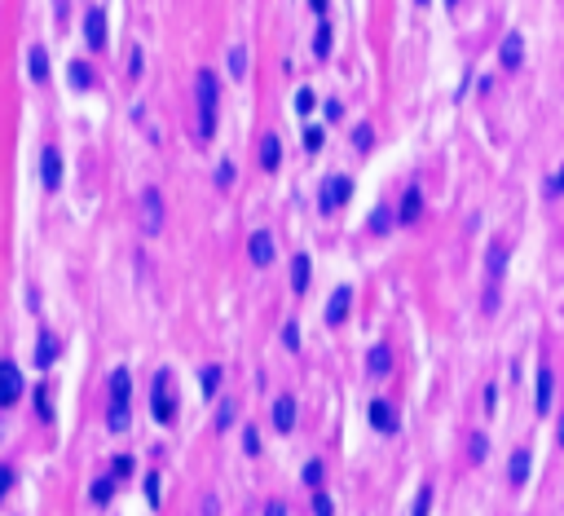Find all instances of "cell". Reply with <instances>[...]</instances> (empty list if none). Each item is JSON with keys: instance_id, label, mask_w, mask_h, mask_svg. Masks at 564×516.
I'll use <instances>...</instances> for the list:
<instances>
[{"instance_id": "1", "label": "cell", "mask_w": 564, "mask_h": 516, "mask_svg": "<svg viewBox=\"0 0 564 516\" xmlns=\"http://www.w3.org/2000/svg\"><path fill=\"white\" fill-rule=\"evenodd\" d=\"M194 106H198V142H212L216 137V106H221L216 71H198L194 75Z\"/></svg>"}, {"instance_id": "2", "label": "cell", "mask_w": 564, "mask_h": 516, "mask_svg": "<svg viewBox=\"0 0 564 516\" xmlns=\"http://www.w3.org/2000/svg\"><path fill=\"white\" fill-rule=\"evenodd\" d=\"M503 274H507V243H503V239H494V243H490V252H485V296H480V314H494V309H498Z\"/></svg>"}, {"instance_id": "3", "label": "cell", "mask_w": 564, "mask_h": 516, "mask_svg": "<svg viewBox=\"0 0 564 516\" xmlns=\"http://www.w3.org/2000/svg\"><path fill=\"white\" fill-rule=\"evenodd\" d=\"M176 410H181V402H176V389H172V371H155V393H150V415H155V424H176Z\"/></svg>"}, {"instance_id": "4", "label": "cell", "mask_w": 564, "mask_h": 516, "mask_svg": "<svg viewBox=\"0 0 564 516\" xmlns=\"http://www.w3.org/2000/svg\"><path fill=\"white\" fill-rule=\"evenodd\" d=\"M348 199H353V177L336 172V177H326V182H322V190H318V208H322V217H331V212H340Z\"/></svg>"}, {"instance_id": "5", "label": "cell", "mask_w": 564, "mask_h": 516, "mask_svg": "<svg viewBox=\"0 0 564 516\" xmlns=\"http://www.w3.org/2000/svg\"><path fill=\"white\" fill-rule=\"evenodd\" d=\"M159 229H163V194L155 186H146L141 190V234L155 239Z\"/></svg>"}, {"instance_id": "6", "label": "cell", "mask_w": 564, "mask_h": 516, "mask_svg": "<svg viewBox=\"0 0 564 516\" xmlns=\"http://www.w3.org/2000/svg\"><path fill=\"white\" fill-rule=\"evenodd\" d=\"M22 371H18V362L14 357H0V406H14L18 397H22Z\"/></svg>"}, {"instance_id": "7", "label": "cell", "mask_w": 564, "mask_h": 516, "mask_svg": "<svg viewBox=\"0 0 564 516\" xmlns=\"http://www.w3.org/2000/svg\"><path fill=\"white\" fill-rule=\"evenodd\" d=\"M273 256H278L273 234H269V229H256V234L247 239V261H251L256 269H269V265H273Z\"/></svg>"}, {"instance_id": "8", "label": "cell", "mask_w": 564, "mask_h": 516, "mask_svg": "<svg viewBox=\"0 0 564 516\" xmlns=\"http://www.w3.org/2000/svg\"><path fill=\"white\" fill-rule=\"evenodd\" d=\"M366 420H371V428L383 432V437L397 432V410H393L388 397H371V402H366Z\"/></svg>"}, {"instance_id": "9", "label": "cell", "mask_w": 564, "mask_h": 516, "mask_svg": "<svg viewBox=\"0 0 564 516\" xmlns=\"http://www.w3.org/2000/svg\"><path fill=\"white\" fill-rule=\"evenodd\" d=\"M40 182H44L49 194L62 190V154H58V146H44L40 150Z\"/></svg>"}, {"instance_id": "10", "label": "cell", "mask_w": 564, "mask_h": 516, "mask_svg": "<svg viewBox=\"0 0 564 516\" xmlns=\"http://www.w3.org/2000/svg\"><path fill=\"white\" fill-rule=\"evenodd\" d=\"M84 44L93 49V54H97V49H106V9H101V5L84 9Z\"/></svg>"}, {"instance_id": "11", "label": "cell", "mask_w": 564, "mask_h": 516, "mask_svg": "<svg viewBox=\"0 0 564 516\" xmlns=\"http://www.w3.org/2000/svg\"><path fill=\"white\" fill-rule=\"evenodd\" d=\"M348 314H353V287L340 282V287L331 292V300H326V322L340 327V322H348Z\"/></svg>"}, {"instance_id": "12", "label": "cell", "mask_w": 564, "mask_h": 516, "mask_svg": "<svg viewBox=\"0 0 564 516\" xmlns=\"http://www.w3.org/2000/svg\"><path fill=\"white\" fill-rule=\"evenodd\" d=\"M551 397H555V375L543 362V367H538V379H533V406H538V415H547V410H551Z\"/></svg>"}, {"instance_id": "13", "label": "cell", "mask_w": 564, "mask_h": 516, "mask_svg": "<svg viewBox=\"0 0 564 516\" xmlns=\"http://www.w3.org/2000/svg\"><path fill=\"white\" fill-rule=\"evenodd\" d=\"M498 62H503L507 71H520V66H525V36H520V31L503 36V44H498Z\"/></svg>"}, {"instance_id": "14", "label": "cell", "mask_w": 564, "mask_h": 516, "mask_svg": "<svg viewBox=\"0 0 564 516\" xmlns=\"http://www.w3.org/2000/svg\"><path fill=\"white\" fill-rule=\"evenodd\" d=\"M296 415H300L296 397H291V393H278V397H273V428H278V432H291V428H296Z\"/></svg>"}, {"instance_id": "15", "label": "cell", "mask_w": 564, "mask_h": 516, "mask_svg": "<svg viewBox=\"0 0 564 516\" xmlns=\"http://www.w3.org/2000/svg\"><path fill=\"white\" fill-rule=\"evenodd\" d=\"M419 217H423V190H419V186H406V194H401V203H397V221L415 225Z\"/></svg>"}, {"instance_id": "16", "label": "cell", "mask_w": 564, "mask_h": 516, "mask_svg": "<svg viewBox=\"0 0 564 516\" xmlns=\"http://www.w3.org/2000/svg\"><path fill=\"white\" fill-rule=\"evenodd\" d=\"M309 278H313V261H309L304 252H296V256H291V292L304 296V292H309Z\"/></svg>"}, {"instance_id": "17", "label": "cell", "mask_w": 564, "mask_h": 516, "mask_svg": "<svg viewBox=\"0 0 564 516\" xmlns=\"http://www.w3.org/2000/svg\"><path fill=\"white\" fill-rule=\"evenodd\" d=\"M388 371H393V349H388V344H375V349L366 353V375H371V379H383Z\"/></svg>"}, {"instance_id": "18", "label": "cell", "mask_w": 564, "mask_h": 516, "mask_svg": "<svg viewBox=\"0 0 564 516\" xmlns=\"http://www.w3.org/2000/svg\"><path fill=\"white\" fill-rule=\"evenodd\" d=\"M58 349H62V344H58V335L49 331V327H40V340H36V362H40V367H54V362H58Z\"/></svg>"}, {"instance_id": "19", "label": "cell", "mask_w": 564, "mask_h": 516, "mask_svg": "<svg viewBox=\"0 0 564 516\" xmlns=\"http://www.w3.org/2000/svg\"><path fill=\"white\" fill-rule=\"evenodd\" d=\"M106 384H111V402H124L128 406V397H133V375H128V367H115Z\"/></svg>"}, {"instance_id": "20", "label": "cell", "mask_w": 564, "mask_h": 516, "mask_svg": "<svg viewBox=\"0 0 564 516\" xmlns=\"http://www.w3.org/2000/svg\"><path fill=\"white\" fill-rule=\"evenodd\" d=\"M27 71H31L36 84L49 80V49H44V44H31V49H27Z\"/></svg>"}, {"instance_id": "21", "label": "cell", "mask_w": 564, "mask_h": 516, "mask_svg": "<svg viewBox=\"0 0 564 516\" xmlns=\"http://www.w3.org/2000/svg\"><path fill=\"white\" fill-rule=\"evenodd\" d=\"M261 168L265 172H278L282 168V142L273 133H265V142H261Z\"/></svg>"}, {"instance_id": "22", "label": "cell", "mask_w": 564, "mask_h": 516, "mask_svg": "<svg viewBox=\"0 0 564 516\" xmlns=\"http://www.w3.org/2000/svg\"><path fill=\"white\" fill-rule=\"evenodd\" d=\"M529 463H533V459H529V450H516V455H511V463H507V481L516 485V490L529 481Z\"/></svg>"}, {"instance_id": "23", "label": "cell", "mask_w": 564, "mask_h": 516, "mask_svg": "<svg viewBox=\"0 0 564 516\" xmlns=\"http://www.w3.org/2000/svg\"><path fill=\"white\" fill-rule=\"evenodd\" d=\"M225 66H229V80H243L247 75V44H229V54H225Z\"/></svg>"}, {"instance_id": "24", "label": "cell", "mask_w": 564, "mask_h": 516, "mask_svg": "<svg viewBox=\"0 0 564 516\" xmlns=\"http://www.w3.org/2000/svg\"><path fill=\"white\" fill-rule=\"evenodd\" d=\"M115 499V477H97L93 485H89V503L93 507H106Z\"/></svg>"}, {"instance_id": "25", "label": "cell", "mask_w": 564, "mask_h": 516, "mask_svg": "<svg viewBox=\"0 0 564 516\" xmlns=\"http://www.w3.org/2000/svg\"><path fill=\"white\" fill-rule=\"evenodd\" d=\"M331 36H336V31H331V22L322 18V22H318V31H313V58H318V62L331 58Z\"/></svg>"}, {"instance_id": "26", "label": "cell", "mask_w": 564, "mask_h": 516, "mask_svg": "<svg viewBox=\"0 0 564 516\" xmlns=\"http://www.w3.org/2000/svg\"><path fill=\"white\" fill-rule=\"evenodd\" d=\"M106 428H111V432H128V428H133V415H128V406H124V402H111V410H106Z\"/></svg>"}, {"instance_id": "27", "label": "cell", "mask_w": 564, "mask_h": 516, "mask_svg": "<svg viewBox=\"0 0 564 516\" xmlns=\"http://www.w3.org/2000/svg\"><path fill=\"white\" fill-rule=\"evenodd\" d=\"M313 106H318V97H313V89H309V84H300V93H296V101H291V111H296V119H304V115H313Z\"/></svg>"}, {"instance_id": "28", "label": "cell", "mask_w": 564, "mask_h": 516, "mask_svg": "<svg viewBox=\"0 0 564 516\" xmlns=\"http://www.w3.org/2000/svg\"><path fill=\"white\" fill-rule=\"evenodd\" d=\"M66 71H71V89H80V93L93 89V66H89V62H71Z\"/></svg>"}, {"instance_id": "29", "label": "cell", "mask_w": 564, "mask_h": 516, "mask_svg": "<svg viewBox=\"0 0 564 516\" xmlns=\"http://www.w3.org/2000/svg\"><path fill=\"white\" fill-rule=\"evenodd\" d=\"M133 472H137V459L133 455H111V477L115 481H128Z\"/></svg>"}, {"instance_id": "30", "label": "cell", "mask_w": 564, "mask_h": 516, "mask_svg": "<svg viewBox=\"0 0 564 516\" xmlns=\"http://www.w3.org/2000/svg\"><path fill=\"white\" fill-rule=\"evenodd\" d=\"M371 146H375V128H371V124H357V128H353V150L366 154Z\"/></svg>"}, {"instance_id": "31", "label": "cell", "mask_w": 564, "mask_h": 516, "mask_svg": "<svg viewBox=\"0 0 564 516\" xmlns=\"http://www.w3.org/2000/svg\"><path fill=\"white\" fill-rule=\"evenodd\" d=\"M216 393H221V367L208 362L203 367V397H216Z\"/></svg>"}, {"instance_id": "32", "label": "cell", "mask_w": 564, "mask_h": 516, "mask_svg": "<svg viewBox=\"0 0 564 516\" xmlns=\"http://www.w3.org/2000/svg\"><path fill=\"white\" fill-rule=\"evenodd\" d=\"M159 499H163V477L159 472H146V503L159 507Z\"/></svg>"}, {"instance_id": "33", "label": "cell", "mask_w": 564, "mask_h": 516, "mask_svg": "<svg viewBox=\"0 0 564 516\" xmlns=\"http://www.w3.org/2000/svg\"><path fill=\"white\" fill-rule=\"evenodd\" d=\"M234 182H238V168L229 164V159H221V164H216V190H229Z\"/></svg>"}, {"instance_id": "34", "label": "cell", "mask_w": 564, "mask_h": 516, "mask_svg": "<svg viewBox=\"0 0 564 516\" xmlns=\"http://www.w3.org/2000/svg\"><path fill=\"white\" fill-rule=\"evenodd\" d=\"M36 410H40V420H44V424H54V397H49L44 384L36 389Z\"/></svg>"}, {"instance_id": "35", "label": "cell", "mask_w": 564, "mask_h": 516, "mask_svg": "<svg viewBox=\"0 0 564 516\" xmlns=\"http://www.w3.org/2000/svg\"><path fill=\"white\" fill-rule=\"evenodd\" d=\"M313 516H336V503H331V495H326L322 485L313 490Z\"/></svg>"}, {"instance_id": "36", "label": "cell", "mask_w": 564, "mask_h": 516, "mask_svg": "<svg viewBox=\"0 0 564 516\" xmlns=\"http://www.w3.org/2000/svg\"><path fill=\"white\" fill-rule=\"evenodd\" d=\"M141 75H146V54L133 44V54H128V80H141Z\"/></svg>"}, {"instance_id": "37", "label": "cell", "mask_w": 564, "mask_h": 516, "mask_svg": "<svg viewBox=\"0 0 564 516\" xmlns=\"http://www.w3.org/2000/svg\"><path fill=\"white\" fill-rule=\"evenodd\" d=\"M432 495H437V490H432V485H423L419 495H415V512H410V516H428V512H432Z\"/></svg>"}, {"instance_id": "38", "label": "cell", "mask_w": 564, "mask_h": 516, "mask_svg": "<svg viewBox=\"0 0 564 516\" xmlns=\"http://www.w3.org/2000/svg\"><path fill=\"white\" fill-rule=\"evenodd\" d=\"M322 146H326V133H322V128H304V150L318 154Z\"/></svg>"}, {"instance_id": "39", "label": "cell", "mask_w": 564, "mask_h": 516, "mask_svg": "<svg viewBox=\"0 0 564 516\" xmlns=\"http://www.w3.org/2000/svg\"><path fill=\"white\" fill-rule=\"evenodd\" d=\"M322 115H326L331 124H340V119H344V101H340V97H326V101H322Z\"/></svg>"}, {"instance_id": "40", "label": "cell", "mask_w": 564, "mask_h": 516, "mask_svg": "<svg viewBox=\"0 0 564 516\" xmlns=\"http://www.w3.org/2000/svg\"><path fill=\"white\" fill-rule=\"evenodd\" d=\"M388 229H393V217H388V208H379L371 217V234H388Z\"/></svg>"}, {"instance_id": "41", "label": "cell", "mask_w": 564, "mask_h": 516, "mask_svg": "<svg viewBox=\"0 0 564 516\" xmlns=\"http://www.w3.org/2000/svg\"><path fill=\"white\" fill-rule=\"evenodd\" d=\"M234 415H238V406H234V402H221V410H216V428L225 432L229 424H234Z\"/></svg>"}, {"instance_id": "42", "label": "cell", "mask_w": 564, "mask_h": 516, "mask_svg": "<svg viewBox=\"0 0 564 516\" xmlns=\"http://www.w3.org/2000/svg\"><path fill=\"white\" fill-rule=\"evenodd\" d=\"M304 485H309V490L322 485V463H318V459H313V463H304Z\"/></svg>"}, {"instance_id": "43", "label": "cell", "mask_w": 564, "mask_h": 516, "mask_svg": "<svg viewBox=\"0 0 564 516\" xmlns=\"http://www.w3.org/2000/svg\"><path fill=\"white\" fill-rule=\"evenodd\" d=\"M282 344H287L291 353H300V327H296V322H287V327H282Z\"/></svg>"}, {"instance_id": "44", "label": "cell", "mask_w": 564, "mask_h": 516, "mask_svg": "<svg viewBox=\"0 0 564 516\" xmlns=\"http://www.w3.org/2000/svg\"><path fill=\"white\" fill-rule=\"evenodd\" d=\"M14 481H18V472L9 468V463H0V499H5L9 490H14Z\"/></svg>"}, {"instance_id": "45", "label": "cell", "mask_w": 564, "mask_h": 516, "mask_svg": "<svg viewBox=\"0 0 564 516\" xmlns=\"http://www.w3.org/2000/svg\"><path fill=\"white\" fill-rule=\"evenodd\" d=\"M243 450H247L251 459L261 455V432H256V428H247V432H243Z\"/></svg>"}, {"instance_id": "46", "label": "cell", "mask_w": 564, "mask_h": 516, "mask_svg": "<svg viewBox=\"0 0 564 516\" xmlns=\"http://www.w3.org/2000/svg\"><path fill=\"white\" fill-rule=\"evenodd\" d=\"M485 450H490V442H485V437L476 432V437H472V459L480 463V459H485Z\"/></svg>"}, {"instance_id": "47", "label": "cell", "mask_w": 564, "mask_h": 516, "mask_svg": "<svg viewBox=\"0 0 564 516\" xmlns=\"http://www.w3.org/2000/svg\"><path fill=\"white\" fill-rule=\"evenodd\" d=\"M261 516H287V503H282V499H269Z\"/></svg>"}, {"instance_id": "48", "label": "cell", "mask_w": 564, "mask_h": 516, "mask_svg": "<svg viewBox=\"0 0 564 516\" xmlns=\"http://www.w3.org/2000/svg\"><path fill=\"white\" fill-rule=\"evenodd\" d=\"M309 9H313L318 18H326V9H331V0H309Z\"/></svg>"}, {"instance_id": "49", "label": "cell", "mask_w": 564, "mask_h": 516, "mask_svg": "<svg viewBox=\"0 0 564 516\" xmlns=\"http://www.w3.org/2000/svg\"><path fill=\"white\" fill-rule=\"evenodd\" d=\"M555 442L564 446V415H560V428H555Z\"/></svg>"}, {"instance_id": "50", "label": "cell", "mask_w": 564, "mask_h": 516, "mask_svg": "<svg viewBox=\"0 0 564 516\" xmlns=\"http://www.w3.org/2000/svg\"><path fill=\"white\" fill-rule=\"evenodd\" d=\"M555 182H560V190H564V168H560V177H555Z\"/></svg>"}, {"instance_id": "51", "label": "cell", "mask_w": 564, "mask_h": 516, "mask_svg": "<svg viewBox=\"0 0 564 516\" xmlns=\"http://www.w3.org/2000/svg\"><path fill=\"white\" fill-rule=\"evenodd\" d=\"M445 5H450V9H458V0H445Z\"/></svg>"}, {"instance_id": "52", "label": "cell", "mask_w": 564, "mask_h": 516, "mask_svg": "<svg viewBox=\"0 0 564 516\" xmlns=\"http://www.w3.org/2000/svg\"><path fill=\"white\" fill-rule=\"evenodd\" d=\"M419 5H428V0H419Z\"/></svg>"}]
</instances>
